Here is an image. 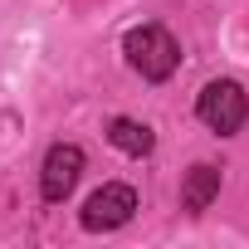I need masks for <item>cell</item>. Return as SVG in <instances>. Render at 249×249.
<instances>
[{"label":"cell","instance_id":"cell-6","mask_svg":"<svg viewBox=\"0 0 249 249\" xmlns=\"http://www.w3.org/2000/svg\"><path fill=\"white\" fill-rule=\"evenodd\" d=\"M107 142H112L117 152H127V157H152V147H157L152 127L137 122V117H112V122H107Z\"/></svg>","mask_w":249,"mask_h":249},{"label":"cell","instance_id":"cell-1","mask_svg":"<svg viewBox=\"0 0 249 249\" xmlns=\"http://www.w3.org/2000/svg\"><path fill=\"white\" fill-rule=\"evenodd\" d=\"M122 54H127L132 73H142L147 83H166V78L181 69V44H176L171 30H161V25H137V30H127Z\"/></svg>","mask_w":249,"mask_h":249},{"label":"cell","instance_id":"cell-2","mask_svg":"<svg viewBox=\"0 0 249 249\" xmlns=\"http://www.w3.org/2000/svg\"><path fill=\"white\" fill-rule=\"evenodd\" d=\"M196 117L205 122V127L215 137H234L244 122H249V98L234 78H210L196 98Z\"/></svg>","mask_w":249,"mask_h":249},{"label":"cell","instance_id":"cell-4","mask_svg":"<svg viewBox=\"0 0 249 249\" xmlns=\"http://www.w3.org/2000/svg\"><path fill=\"white\" fill-rule=\"evenodd\" d=\"M83 171H88V157H83V147H78V142H54V147L44 152V166H39V196H44L49 205L69 200Z\"/></svg>","mask_w":249,"mask_h":249},{"label":"cell","instance_id":"cell-3","mask_svg":"<svg viewBox=\"0 0 249 249\" xmlns=\"http://www.w3.org/2000/svg\"><path fill=\"white\" fill-rule=\"evenodd\" d=\"M132 215H137V191H132L127 181H107V186H98V191L83 200L78 225H83L88 234H107V230H122Z\"/></svg>","mask_w":249,"mask_h":249},{"label":"cell","instance_id":"cell-5","mask_svg":"<svg viewBox=\"0 0 249 249\" xmlns=\"http://www.w3.org/2000/svg\"><path fill=\"white\" fill-rule=\"evenodd\" d=\"M215 196H220V166L196 161V166L186 171V181H181V205H186L191 215H200V210H210Z\"/></svg>","mask_w":249,"mask_h":249}]
</instances>
